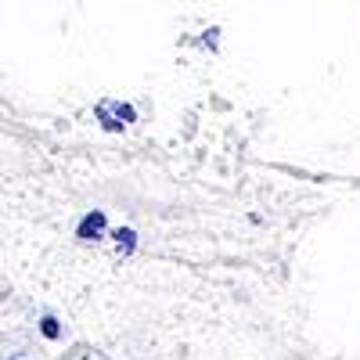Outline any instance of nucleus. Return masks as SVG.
Returning <instances> with one entry per match:
<instances>
[{
    "instance_id": "3",
    "label": "nucleus",
    "mask_w": 360,
    "mask_h": 360,
    "mask_svg": "<svg viewBox=\"0 0 360 360\" xmlns=\"http://www.w3.org/2000/svg\"><path fill=\"white\" fill-rule=\"evenodd\" d=\"M115 245H119V252H130L134 249V231H115Z\"/></svg>"
},
{
    "instance_id": "1",
    "label": "nucleus",
    "mask_w": 360,
    "mask_h": 360,
    "mask_svg": "<svg viewBox=\"0 0 360 360\" xmlns=\"http://www.w3.org/2000/svg\"><path fill=\"white\" fill-rule=\"evenodd\" d=\"M98 119L108 130H123L127 123L137 119V112L130 105H123V101H115V98H105V101H98Z\"/></svg>"
},
{
    "instance_id": "4",
    "label": "nucleus",
    "mask_w": 360,
    "mask_h": 360,
    "mask_svg": "<svg viewBox=\"0 0 360 360\" xmlns=\"http://www.w3.org/2000/svg\"><path fill=\"white\" fill-rule=\"evenodd\" d=\"M40 328H44V335H47V339H58V321H54V317H44Z\"/></svg>"
},
{
    "instance_id": "2",
    "label": "nucleus",
    "mask_w": 360,
    "mask_h": 360,
    "mask_svg": "<svg viewBox=\"0 0 360 360\" xmlns=\"http://www.w3.org/2000/svg\"><path fill=\"white\" fill-rule=\"evenodd\" d=\"M76 234L83 238V242H94V238H101V234H105V213H101V209H98V213H86Z\"/></svg>"
}]
</instances>
